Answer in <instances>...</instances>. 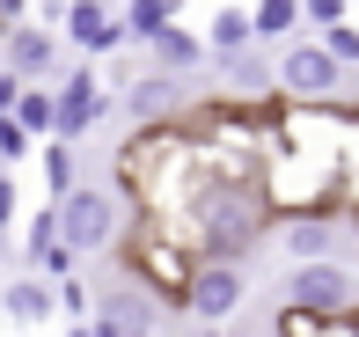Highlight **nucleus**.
<instances>
[{
    "label": "nucleus",
    "mask_w": 359,
    "mask_h": 337,
    "mask_svg": "<svg viewBox=\"0 0 359 337\" xmlns=\"http://www.w3.org/2000/svg\"><path fill=\"white\" fill-rule=\"evenodd\" d=\"M176 81L184 74H169V67H147V74H133L125 81V110L147 125V118H176Z\"/></svg>",
    "instance_id": "15"
},
{
    "label": "nucleus",
    "mask_w": 359,
    "mask_h": 337,
    "mask_svg": "<svg viewBox=\"0 0 359 337\" xmlns=\"http://www.w3.org/2000/svg\"><path fill=\"white\" fill-rule=\"evenodd\" d=\"M286 308H308V315L352 308V279L337 271V256H301V264L286 271Z\"/></svg>",
    "instance_id": "9"
},
{
    "label": "nucleus",
    "mask_w": 359,
    "mask_h": 337,
    "mask_svg": "<svg viewBox=\"0 0 359 337\" xmlns=\"http://www.w3.org/2000/svg\"><path fill=\"white\" fill-rule=\"evenodd\" d=\"M337 205L359 228V110H345V162H337Z\"/></svg>",
    "instance_id": "19"
},
{
    "label": "nucleus",
    "mask_w": 359,
    "mask_h": 337,
    "mask_svg": "<svg viewBox=\"0 0 359 337\" xmlns=\"http://www.w3.org/2000/svg\"><path fill=\"white\" fill-rule=\"evenodd\" d=\"M59 29H67V44L81 59H110L125 44V8H118V0H67Z\"/></svg>",
    "instance_id": "10"
},
{
    "label": "nucleus",
    "mask_w": 359,
    "mask_h": 337,
    "mask_svg": "<svg viewBox=\"0 0 359 337\" xmlns=\"http://www.w3.org/2000/svg\"><path fill=\"white\" fill-rule=\"evenodd\" d=\"M352 15H359V0H352Z\"/></svg>",
    "instance_id": "30"
},
{
    "label": "nucleus",
    "mask_w": 359,
    "mask_h": 337,
    "mask_svg": "<svg viewBox=\"0 0 359 337\" xmlns=\"http://www.w3.org/2000/svg\"><path fill=\"white\" fill-rule=\"evenodd\" d=\"M103 118H110V95H103V74H95V59H88V67H74V74H59L52 132H59V139H88Z\"/></svg>",
    "instance_id": "8"
},
{
    "label": "nucleus",
    "mask_w": 359,
    "mask_h": 337,
    "mask_svg": "<svg viewBox=\"0 0 359 337\" xmlns=\"http://www.w3.org/2000/svg\"><path fill=\"white\" fill-rule=\"evenodd\" d=\"M22 249H29V271H44V279H67L81 256L67 249V235H59V205H44L37 220L22 228Z\"/></svg>",
    "instance_id": "14"
},
{
    "label": "nucleus",
    "mask_w": 359,
    "mask_h": 337,
    "mask_svg": "<svg viewBox=\"0 0 359 337\" xmlns=\"http://www.w3.org/2000/svg\"><path fill=\"white\" fill-rule=\"evenodd\" d=\"M0 67H15L22 81H44V74L59 67V37H52V22H44V15L8 22V29H0Z\"/></svg>",
    "instance_id": "11"
},
{
    "label": "nucleus",
    "mask_w": 359,
    "mask_h": 337,
    "mask_svg": "<svg viewBox=\"0 0 359 337\" xmlns=\"http://www.w3.org/2000/svg\"><path fill=\"white\" fill-rule=\"evenodd\" d=\"M52 286H59V315H88V308H95V294L74 279V271H67V279H52Z\"/></svg>",
    "instance_id": "25"
},
{
    "label": "nucleus",
    "mask_w": 359,
    "mask_h": 337,
    "mask_svg": "<svg viewBox=\"0 0 359 337\" xmlns=\"http://www.w3.org/2000/svg\"><path fill=\"white\" fill-rule=\"evenodd\" d=\"M337 88H345V59L323 37H286V52H279V95L286 103H337Z\"/></svg>",
    "instance_id": "6"
},
{
    "label": "nucleus",
    "mask_w": 359,
    "mask_h": 337,
    "mask_svg": "<svg viewBox=\"0 0 359 337\" xmlns=\"http://www.w3.org/2000/svg\"><path fill=\"white\" fill-rule=\"evenodd\" d=\"M242 44H257V22L242 0H220L213 15H205V52H242Z\"/></svg>",
    "instance_id": "17"
},
{
    "label": "nucleus",
    "mask_w": 359,
    "mask_h": 337,
    "mask_svg": "<svg viewBox=\"0 0 359 337\" xmlns=\"http://www.w3.org/2000/svg\"><path fill=\"white\" fill-rule=\"evenodd\" d=\"M271 191L264 184H235V176H213V184L191 198V213L184 220H169L176 235H184L198 256H257L264 249V235H271Z\"/></svg>",
    "instance_id": "2"
},
{
    "label": "nucleus",
    "mask_w": 359,
    "mask_h": 337,
    "mask_svg": "<svg viewBox=\"0 0 359 337\" xmlns=\"http://www.w3.org/2000/svg\"><path fill=\"white\" fill-rule=\"evenodd\" d=\"M337 15H352V0H301V22H337Z\"/></svg>",
    "instance_id": "26"
},
{
    "label": "nucleus",
    "mask_w": 359,
    "mask_h": 337,
    "mask_svg": "<svg viewBox=\"0 0 359 337\" xmlns=\"http://www.w3.org/2000/svg\"><path fill=\"white\" fill-rule=\"evenodd\" d=\"M220 81H227V103H257V95H279V67H271L257 44H242V52H213Z\"/></svg>",
    "instance_id": "13"
},
{
    "label": "nucleus",
    "mask_w": 359,
    "mask_h": 337,
    "mask_svg": "<svg viewBox=\"0 0 359 337\" xmlns=\"http://www.w3.org/2000/svg\"><path fill=\"white\" fill-rule=\"evenodd\" d=\"M15 198H22V191H15V176H8V169H0V235H8V228H15Z\"/></svg>",
    "instance_id": "27"
},
{
    "label": "nucleus",
    "mask_w": 359,
    "mask_h": 337,
    "mask_svg": "<svg viewBox=\"0 0 359 337\" xmlns=\"http://www.w3.org/2000/svg\"><path fill=\"white\" fill-rule=\"evenodd\" d=\"M125 264H133L161 301L184 308V286H191V271H198V249H191L169 220H140V235H125Z\"/></svg>",
    "instance_id": "5"
},
{
    "label": "nucleus",
    "mask_w": 359,
    "mask_h": 337,
    "mask_svg": "<svg viewBox=\"0 0 359 337\" xmlns=\"http://www.w3.org/2000/svg\"><path fill=\"white\" fill-rule=\"evenodd\" d=\"M205 184H213V169H205L191 118H147V132L118 147V191L147 220H184Z\"/></svg>",
    "instance_id": "1"
},
{
    "label": "nucleus",
    "mask_w": 359,
    "mask_h": 337,
    "mask_svg": "<svg viewBox=\"0 0 359 337\" xmlns=\"http://www.w3.org/2000/svg\"><path fill=\"white\" fill-rule=\"evenodd\" d=\"M250 22H257V44H286L301 29V0H250Z\"/></svg>",
    "instance_id": "18"
},
{
    "label": "nucleus",
    "mask_w": 359,
    "mask_h": 337,
    "mask_svg": "<svg viewBox=\"0 0 359 337\" xmlns=\"http://www.w3.org/2000/svg\"><path fill=\"white\" fill-rule=\"evenodd\" d=\"M37 15H44V22H59V15H67V0H37Z\"/></svg>",
    "instance_id": "29"
},
{
    "label": "nucleus",
    "mask_w": 359,
    "mask_h": 337,
    "mask_svg": "<svg viewBox=\"0 0 359 337\" xmlns=\"http://www.w3.org/2000/svg\"><path fill=\"white\" fill-rule=\"evenodd\" d=\"M154 67H169V74H198V67H213V52H205V29H184V22H169V29H154Z\"/></svg>",
    "instance_id": "16"
},
{
    "label": "nucleus",
    "mask_w": 359,
    "mask_h": 337,
    "mask_svg": "<svg viewBox=\"0 0 359 337\" xmlns=\"http://www.w3.org/2000/svg\"><path fill=\"white\" fill-rule=\"evenodd\" d=\"M59 235H67V249L74 256H103V249H118L125 242V191L118 184H74V191H59Z\"/></svg>",
    "instance_id": "4"
},
{
    "label": "nucleus",
    "mask_w": 359,
    "mask_h": 337,
    "mask_svg": "<svg viewBox=\"0 0 359 337\" xmlns=\"http://www.w3.org/2000/svg\"><path fill=\"white\" fill-rule=\"evenodd\" d=\"M169 22H184V0H125V37H154V29H169Z\"/></svg>",
    "instance_id": "20"
},
{
    "label": "nucleus",
    "mask_w": 359,
    "mask_h": 337,
    "mask_svg": "<svg viewBox=\"0 0 359 337\" xmlns=\"http://www.w3.org/2000/svg\"><path fill=\"white\" fill-rule=\"evenodd\" d=\"M316 37H323V44H330V52H337V59H345V67H359V22H352V15H337V22H323V29H316Z\"/></svg>",
    "instance_id": "24"
},
{
    "label": "nucleus",
    "mask_w": 359,
    "mask_h": 337,
    "mask_svg": "<svg viewBox=\"0 0 359 337\" xmlns=\"http://www.w3.org/2000/svg\"><path fill=\"white\" fill-rule=\"evenodd\" d=\"M0 315H8L15 330H52V323H59V286L44 279V271L8 279V286H0Z\"/></svg>",
    "instance_id": "12"
},
{
    "label": "nucleus",
    "mask_w": 359,
    "mask_h": 337,
    "mask_svg": "<svg viewBox=\"0 0 359 337\" xmlns=\"http://www.w3.org/2000/svg\"><path fill=\"white\" fill-rule=\"evenodd\" d=\"M44 184H52V198L81 184V169H74V147H67L59 132H44Z\"/></svg>",
    "instance_id": "21"
},
{
    "label": "nucleus",
    "mask_w": 359,
    "mask_h": 337,
    "mask_svg": "<svg viewBox=\"0 0 359 337\" xmlns=\"http://www.w3.org/2000/svg\"><path fill=\"white\" fill-rule=\"evenodd\" d=\"M169 315H176V301H161L133 264H118L103 279V294H95V308H88L81 330L88 337H154V330H169Z\"/></svg>",
    "instance_id": "3"
},
{
    "label": "nucleus",
    "mask_w": 359,
    "mask_h": 337,
    "mask_svg": "<svg viewBox=\"0 0 359 337\" xmlns=\"http://www.w3.org/2000/svg\"><path fill=\"white\" fill-rule=\"evenodd\" d=\"M242 294H250V271L235 264V256H198V271H191L184 286V315H198V323H235Z\"/></svg>",
    "instance_id": "7"
},
{
    "label": "nucleus",
    "mask_w": 359,
    "mask_h": 337,
    "mask_svg": "<svg viewBox=\"0 0 359 337\" xmlns=\"http://www.w3.org/2000/svg\"><path fill=\"white\" fill-rule=\"evenodd\" d=\"M15 118H22L29 132L44 139V132H52V88H29V81H22V95H15Z\"/></svg>",
    "instance_id": "23"
},
{
    "label": "nucleus",
    "mask_w": 359,
    "mask_h": 337,
    "mask_svg": "<svg viewBox=\"0 0 359 337\" xmlns=\"http://www.w3.org/2000/svg\"><path fill=\"white\" fill-rule=\"evenodd\" d=\"M22 15H29V0H0V29H8V22H22Z\"/></svg>",
    "instance_id": "28"
},
{
    "label": "nucleus",
    "mask_w": 359,
    "mask_h": 337,
    "mask_svg": "<svg viewBox=\"0 0 359 337\" xmlns=\"http://www.w3.org/2000/svg\"><path fill=\"white\" fill-rule=\"evenodd\" d=\"M29 147H37V132H29V125L15 118V110H0V169H15Z\"/></svg>",
    "instance_id": "22"
}]
</instances>
